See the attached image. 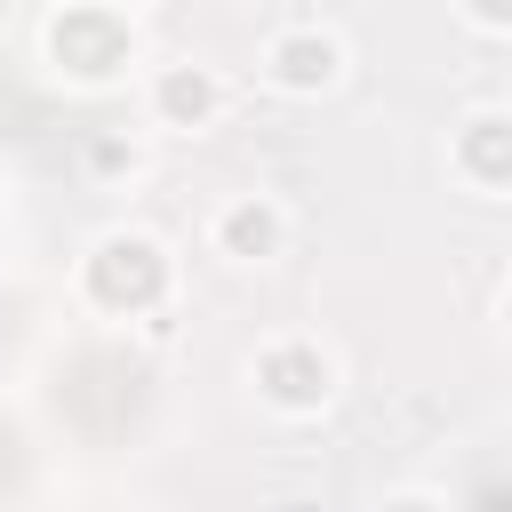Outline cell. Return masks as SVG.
Instances as JSON below:
<instances>
[{"mask_svg":"<svg viewBox=\"0 0 512 512\" xmlns=\"http://www.w3.org/2000/svg\"><path fill=\"white\" fill-rule=\"evenodd\" d=\"M160 280H168V264H160V248L144 240V232H112L104 248H96V288L120 304H152L160 296Z\"/></svg>","mask_w":512,"mask_h":512,"instance_id":"obj_1","label":"cell"},{"mask_svg":"<svg viewBox=\"0 0 512 512\" xmlns=\"http://www.w3.org/2000/svg\"><path fill=\"white\" fill-rule=\"evenodd\" d=\"M336 64H344V48H336L328 32H280L272 56H264V72H272L280 88H328Z\"/></svg>","mask_w":512,"mask_h":512,"instance_id":"obj_2","label":"cell"},{"mask_svg":"<svg viewBox=\"0 0 512 512\" xmlns=\"http://www.w3.org/2000/svg\"><path fill=\"white\" fill-rule=\"evenodd\" d=\"M48 40H56V56L72 64V56H88V72H112L120 56H128V40H120V24L104 16V8H72V16H56L48 24Z\"/></svg>","mask_w":512,"mask_h":512,"instance_id":"obj_3","label":"cell"},{"mask_svg":"<svg viewBox=\"0 0 512 512\" xmlns=\"http://www.w3.org/2000/svg\"><path fill=\"white\" fill-rule=\"evenodd\" d=\"M264 392H272L280 408H320V400H328V360L304 352V344L264 352Z\"/></svg>","mask_w":512,"mask_h":512,"instance_id":"obj_4","label":"cell"},{"mask_svg":"<svg viewBox=\"0 0 512 512\" xmlns=\"http://www.w3.org/2000/svg\"><path fill=\"white\" fill-rule=\"evenodd\" d=\"M456 160H464L480 184H512V120H496V112L464 120V144H456Z\"/></svg>","mask_w":512,"mask_h":512,"instance_id":"obj_5","label":"cell"},{"mask_svg":"<svg viewBox=\"0 0 512 512\" xmlns=\"http://www.w3.org/2000/svg\"><path fill=\"white\" fill-rule=\"evenodd\" d=\"M216 232H224V248H232V256H272V248H280V216H272L264 200L224 208V224H216Z\"/></svg>","mask_w":512,"mask_h":512,"instance_id":"obj_6","label":"cell"},{"mask_svg":"<svg viewBox=\"0 0 512 512\" xmlns=\"http://www.w3.org/2000/svg\"><path fill=\"white\" fill-rule=\"evenodd\" d=\"M160 112L208 120V112H216V80H208V72H168V80H160Z\"/></svg>","mask_w":512,"mask_h":512,"instance_id":"obj_7","label":"cell"},{"mask_svg":"<svg viewBox=\"0 0 512 512\" xmlns=\"http://www.w3.org/2000/svg\"><path fill=\"white\" fill-rule=\"evenodd\" d=\"M472 8V24H512V0H464Z\"/></svg>","mask_w":512,"mask_h":512,"instance_id":"obj_8","label":"cell"},{"mask_svg":"<svg viewBox=\"0 0 512 512\" xmlns=\"http://www.w3.org/2000/svg\"><path fill=\"white\" fill-rule=\"evenodd\" d=\"M392 512H432V504H424V496H400V504H392Z\"/></svg>","mask_w":512,"mask_h":512,"instance_id":"obj_9","label":"cell"},{"mask_svg":"<svg viewBox=\"0 0 512 512\" xmlns=\"http://www.w3.org/2000/svg\"><path fill=\"white\" fill-rule=\"evenodd\" d=\"M504 312H512V304H504Z\"/></svg>","mask_w":512,"mask_h":512,"instance_id":"obj_10","label":"cell"}]
</instances>
